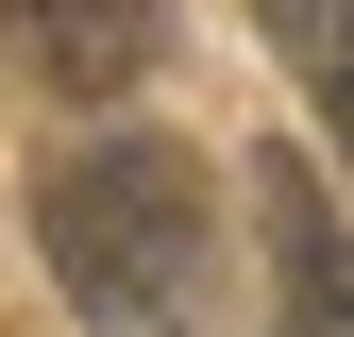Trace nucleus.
<instances>
[{
	"mask_svg": "<svg viewBox=\"0 0 354 337\" xmlns=\"http://www.w3.org/2000/svg\"><path fill=\"white\" fill-rule=\"evenodd\" d=\"M34 253L102 337H203L219 304V220L169 135H68L34 168Z\"/></svg>",
	"mask_w": 354,
	"mask_h": 337,
	"instance_id": "f257e3e1",
	"label": "nucleus"
},
{
	"mask_svg": "<svg viewBox=\"0 0 354 337\" xmlns=\"http://www.w3.org/2000/svg\"><path fill=\"white\" fill-rule=\"evenodd\" d=\"M253 236H270V337H354V236L321 152H253Z\"/></svg>",
	"mask_w": 354,
	"mask_h": 337,
	"instance_id": "f03ea898",
	"label": "nucleus"
},
{
	"mask_svg": "<svg viewBox=\"0 0 354 337\" xmlns=\"http://www.w3.org/2000/svg\"><path fill=\"white\" fill-rule=\"evenodd\" d=\"M0 51L51 102H136L152 51H169V0H0Z\"/></svg>",
	"mask_w": 354,
	"mask_h": 337,
	"instance_id": "7ed1b4c3",
	"label": "nucleus"
},
{
	"mask_svg": "<svg viewBox=\"0 0 354 337\" xmlns=\"http://www.w3.org/2000/svg\"><path fill=\"white\" fill-rule=\"evenodd\" d=\"M253 17H270V34H287V51H304V34H321V17H337V0H253Z\"/></svg>",
	"mask_w": 354,
	"mask_h": 337,
	"instance_id": "20e7f679",
	"label": "nucleus"
}]
</instances>
